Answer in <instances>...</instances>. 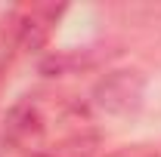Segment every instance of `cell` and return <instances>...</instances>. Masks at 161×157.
I'll list each match as a JSON object with an SVG mask.
<instances>
[{"label":"cell","mask_w":161,"mask_h":157,"mask_svg":"<svg viewBox=\"0 0 161 157\" xmlns=\"http://www.w3.org/2000/svg\"><path fill=\"white\" fill-rule=\"evenodd\" d=\"M6 142L25 157H93L99 129L90 108L68 93H28L3 120Z\"/></svg>","instance_id":"6da1fadb"},{"label":"cell","mask_w":161,"mask_h":157,"mask_svg":"<svg viewBox=\"0 0 161 157\" xmlns=\"http://www.w3.org/2000/svg\"><path fill=\"white\" fill-rule=\"evenodd\" d=\"M105 157H158V151L152 145H124V148H118Z\"/></svg>","instance_id":"7a4b0ae2"}]
</instances>
